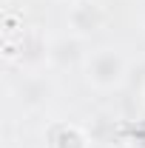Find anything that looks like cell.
I'll return each mask as SVG.
<instances>
[{
  "label": "cell",
  "mask_w": 145,
  "mask_h": 148,
  "mask_svg": "<svg viewBox=\"0 0 145 148\" xmlns=\"http://www.w3.org/2000/svg\"><path fill=\"white\" fill-rule=\"evenodd\" d=\"M85 71H88V83H94L97 88H114L125 77V60L114 49H100L88 57Z\"/></svg>",
  "instance_id": "1"
},
{
  "label": "cell",
  "mask_w": 145,
  "mask_h": 148,
  "mask_svg": "<svg viewBox=\"0 0 145 148\" xmlns=\"http://www.w3.org/2000/svg\"><path fill=\"white\" fill-rule=\"evenodd\" d=\"M103 23V12L94 0H74L68 6V26L77 34H94Z\"/></svg>",
  "instance_id": "2"
},
{
  "label": "cell",
  "mask_w": 145,
  "mask_h": 148,
  "mask_svg": "<svg viewBox=\"0 0 145 148\" xmlns=\"http://www.w3.org/2000/svg\"><path fill=\"white\" fill-rule=\"evenodd\" d=\"M83 60V43L77 37H57L49 46V63L57 69H71Z\"/></svg>",
  "instance_id": "3"
},
{
  "label": "cell",
  "mask_w": 145,
  "mask_h": 148,
  "mask_svg": "<svg viewBox=\"0 0 145 148\" xmlns=\"http://www.w3.org/2000/svg\"><path fill=\"white\" fill-rule=\"evenodd\" d=\"M20 103L23 106H29V108H37V106H43L49 97H51V86L43 80V77H26L23 83H20Z\"/></svg>",
  "instance_id": "4"
},
{
  "label": "cell",
  "mask_w": 145,
  "mask_h": 148,
  "mask_svg": "<svg viewBox=\"0 0 145 148\" xmlns=\"http://www.w3.org/2000/svg\"><path fill=\"white\" fill-rule=\"evenodd\" d=\"M20 60L29 63V66H37V63L49 60V46H46L37 34L23 37V43H20Z\"/></svg>",
  "instance_id": "5"
},
{
  "label": "cell",
  "mask_w": 145,
  "mask_h": 148,
  "mask_svg": "<svg viewBox=\"0 0 145 148\" xmlns=\"http://www.w3.org/2000/svg\"><path fill=\"white\" fill-rule=\"evenodd\" d=\"M51 148H85V137L74 125H60L51 134Z\"/></svg>",
  "instance_id": "6"
},
{
  "label": "cell",
  "mask_w": 145,
  "mask_h": 148,
  "mask_svg": "<svg viewBox=\"0 0 145 148\" xmlns=\"http://www.w3.org/2000/svg\"><path fill=\"white\" fill-rule=\"evenodd\" d=\"M122 148H134V145H122Z\"/></svg>",
  "instance_id": "7"
}]
</instances>
